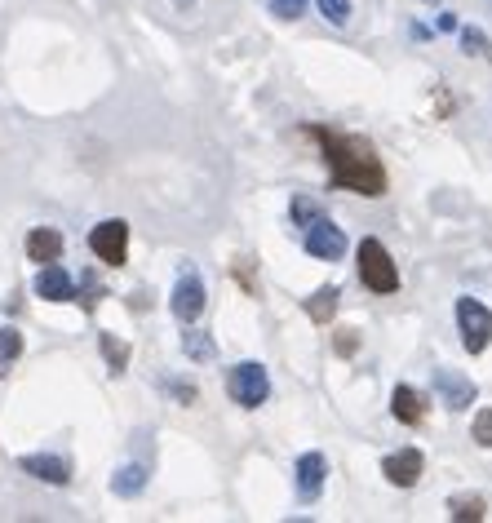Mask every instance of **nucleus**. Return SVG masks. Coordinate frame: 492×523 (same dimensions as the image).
Here are the masks:
<instances>
[{
  "instance_id": "19",
  "label": "nucleus",
  "mask_w": 492,
  "mask_h": 523,
  "mask_svg": "<svg viewBox=\"0 0 492 523\" xmlns=\"http://www.w3.org/2000/svg\"><path fill=\"white\" fill-rule=\"evenodd\" d=\"M448 515H453L457 523H466V519H484L488 515V501L479 497H448Z\"/></svg>"
},
{
  "instance_id": "15",
  "label": "nucleus",
  "mask_w": 492,
  "mask_h": 523,
  "mask_svg": "<svg viewBox=\"0 0 492 523\" xmlns=\"http://www.w3.org/2000/svg\"><path fill=\"white\" fill-rule=\"evenodd\" d=\"M147 488V466H142V461H129V466H120L116 475H111V492H116V497H138V492Z\"/></svg>"
},
{
  "instance_id": "22",
  "label": "nucleus",
  "mask_w": 492,
  "mask_h": 523,
  "mask_svg": "<svg viewBox=\"0 0 492 523\" xmlns=\"http://www.w3.org/2000/svg\"><path fill=\"white\" fill-rule=\"evenodd\" d=\"M289 218H293V227H311V222H320L324 218V209L315 200H306V196H293V204H289Z\"/></svg>"
},
{
  "instance_id": "29",
  "label": "nucleus",
  "mask_w": 492,
  "mask_h": 523,
  "mask_svg": "<svg viewBox=\"0 0 492 523\" xmlns=\"http://www.w3.org/2000/svg\"><path fill=\"white\" fill-rule=\"evenodd\" d=\"M426 5H439V0H426Z\"/></svg>"
},
{
  "instance_id": "18",
  "label": "nucleus",
  "mask_w": 492,
  "mask_h": 523,
  "mask_svg": "<svg viewBox=\"0 0 492 523\" xmlns=\"http://www.w3.org/2000/svg\"><path fill=\"white\" fill-rule=\"evenodd\" d=\"M18 355H23V333H18L14 324L0 328V377H9V368L18 364Z\"/></svg>"
},
{
  "instance_id": "24",
  "label": "nucleus",
  "mask_w": 492,
  "mask_h": 523,
  "mask_svg": "<svg viewBox=\"0 0 492 523\" xmlns=\"http://www.w3.org/2000/svg\"><path fill=\"white\" fill-rule=\"evenodd\" d=\"M315 5H320V14H324L333 27H346V23H351V0H315Z\"/></svg>"
},
{
  "instance_id": "26",
  "label": "nucleus",
  "mask_w": 492,
  "mask_h": 523,
  "mask_svg": "<svg viewBox=\"0 0 492 523\" xmlns=\"http://www.w3.org/2000/svg\"><path fill=\"white\" fill-rule=\"evenodd\" d=\"M164 391L178 399V404H196V399H200V391L191 382H164Z\"/></svg>"
},
{
  "instance_id": "10",
  "label": "nucleus",
  "mask_w": 492,
  "mask_h": 523,
  "mask_svg": "<svg viewBox=\"0 0 492 523\" xmlns=\"http://www.w3.org/2000/svg\"><path fill=\"white\" fill-rule=\"evenodd\" d=\"M18 470H23V475H32V479H40V484H54V488H67L71 484V461L67 457H54V453L18 457Z\"/></svg>"
},
{
  "instance_id": "8",
  "label": "nucleus",
  "mask_w": 492,
  "mask_h": 523,
  "mask_svg": "<svg viewBox=\"0 0 492 523\" xmlns=\"http://www.w3.org/2000/svg\"><path fill=\"white\" fill-rule=\"evenodd\" d=\"M422 470H426L422 448H399V453L382 457V475H386V484H395V488H413L417 479H422Z\"/></svg>"
},
{
  "instance_id": "27",
  "label": "nucleus",
  "mask_w": 492,
  "mask_h": 523,
  "mask_svg": "<svg viewBox=\"0 0 492 523\" xmlns=\"http://www.w3.org/2000/svg\"><path fill=\"white\" fill-rule=\"evenodd\" d=\"M355 346H360V337H355V328H342V333L333 337V351H337V355H355Z\"/></svg>"
},
{
  "instance_id": "1",
  "label": "nucleus",
  "mask_w": 492,
  "mask_h": 523,
  "mask_svg": "<svg viewBox=\"0 0 492 523\" xmlns=\"http://www.w3.org/2000/svg\"><path fill=\"white\" fill-rule=\"evenodd\" d=\"M306 138L320 142L324 164H328V187L333 191H355V196L382 200L391 191V173H386L377 147L364 133H346L333 125H306Z\"/></svg>"
},
{
  "instance_id": "11",
  "label": "nucleus",
  "mask_w": 492,
  "mask_h": 523,
  "mask_svg": "<svg viewBox=\"0 0 492 523\" xmlns=\"http://www.w3.org/2000/svg\"><path fill=\"white\" fill-rule=\"evenodd\" d=\"M32 289H36V297H45V302H71V297H76V284H71V275L58 262L40 266V275H36Z\"/></svg>"
},
{
  "instance_id": "3",
  "label": "nucleus",
  "mask_w": 492,
  "mask_h": 523,
  "mask_svg": "<svg viewBox=\"0 0 492 523\" xmlns=\"http://www.w3.org/2000/svg\"><path fill=\"white\" fill-rule=\"evenodd\" d=\"M457 333L470 355H484L492 346V311L479 297H457Z\"/></svg>"
},
{
  "instance_id": "16",
  "label": "nucleus",
  "mask_w": 492,
  "mask_h": 523,
  "mask_svg": "<svg viewBox=\"0 0 492 523\" xmlns=\"http://www.w3.org/2000/svg\"><path fill=\"white\" fill-rule=\"evenodd\" d=\"M337 297H342V289L337 284H324V289H315L311 297H306V315H311V324H328L337 315Z\"/></svg>"
},
{
  "instance_id": "9",
  "label": "nucleus",
  "mask_w": 492,
  "mask_h": 523,
  "mask_svg": "<svg viewBox=\"0 0 492 523\" xmlns=\"http://www.w3.org/2000/svg\"><path fill=\"white\" fill-rule=\"evenodd\" d=\"M306 253H311V258H320V262H337V258L346 253V235H342V227H333L328 218L311 222V227H306Z\"/></svg>"
},
{
  "instance_id": "21",
  "label": "nucleus",
  "mask_w": 492,
  "mask_h": 523,
  "mask_svg": "<svg viewBox=\"0 0 492 523\" xmlns=\"http://www.w3.org/2000/svg\"><path fill=\"white\" fill-rule=\"evenodd\" d=\"M461 32V49L466 54H475V58H484V63H492V40L479 32V27H457Z\"/></svg>"
},
{
  "instance_id": "28",
  "label": "nucleus",
  "mask_w": 492,
  "mask_h": 523,
  "mask_svg": "<svg viewBox=\"0 0 492 523\" xmlns=\"http://www.w3.org/2000/svg\"><path fill=\"white\" fill-rule=\"evenodd\" d=\"M435 27H439V32H457V14H439Z\"/></svg>"
},
{
  "instance_id": "14",
  "label": "nucleus",
  "mask_w": 492,
  "mask_h": 523,
  "mask_svg": "<svg viewBox=\"0 0 492 523\" xmlns=\"http://www.w3.org/2000/svg\"><path fill=\"white\" fill-rule=\"evenodd\" d=\"M391 413H395V422H404V426H422L426 422V404H422V395H417L413 386H395L391 391Z\"/></svg>"
},
{
  "instance_id": "4",
  "label": "nucleus",
  "mask_w": 492,
  "mask_h": 523,
  "mask_svg": "<svg viewBox=\"0 0 492 523\" xmlns=\"http://www.w3.org/2000/svg\"><path fill=\"white\" fill-rule=\"evenodd\" d=\"M227 395L240 408H262L266 399H271V377H266L262 364L244 360V364H235L231 373H227Z\"/></svg>"
},
{
  "instance_id": "5",
  "label": "nucleus",
  "mask_w": 492,
  "mask_h": 523,
  "mask_svg": "<svg viewBox=\"0 0 492 523\" xmlns=\"http://www.w3.org/2000/svg\"><path fill=\"white\" fill-rule=\"evenodd\" d=\"M89 249L98 262L107 266H125L129 262V222L125 218H107L89 231Z\"/></svg>"
},
{
  "instance_id": "7",
  "label": "nucleus",
  "mask_w": 492,
  "mask_h": 523,
  "mask_svg": "<svg viewBox=\"0 0 492 523\" xmlns=\"http://www.w3.org/2000/svg\"><path fill=\"white\" fill-rule=\"evenodd\" d=\"M435 395L448 413H466V408L479 399L475 382H470L466 373H457V368H435Z\"/></svg>"
},
{
  "instance_id": "20",
  "label": "nucleus",
  "mask_w": 492,
  "mask_h": 523,
  "mask_svg": "<svg viewBox=\"0 0 492 523\" xmlns=\"http://www.w3.org/2000/svg\"><path fill=\"white\" fill-rule=\"evenodd\" d=\"M98 346H102V355H107V368H111V373H125V368H129V346L125 342H116V337H111V333H98Z\"/></svg>"
},
{
  "instance_id": "13",
  "label": "nucleus",
  "mask_w": 492,
  "mask_h": 523,
  "mask_svg": "<svg viewBox=\"0 0 492 523\" xmlns=\"http://www.w3.org/2000/svg\"><path fill=\"white\" fill-rule=\"evenodd\" d=\"M27 258L32 262H58L63 258V231H54V227H36L32 235H27Z\"/></svg>"
},
{
  "instance_id": "12",
  "label": "nucleus",
  "mask_w": 492,
  "mask_h": 523,
  "mask_svg": "<svg viewBox=\"0 0 492 523\" xmlns=\"http://www.w3.org/2000/svg\"><path fill=\"white\" fill-rule=\"evenodd\" d=\"M324 475H328L324 453H302V457H297V492H302V501H315V497H320Z\"/></svg>"
},
{
  "instance_id": "23",
  "label": "nucleus",
  "mask_w": 492,
  "mask_h": 523,
  "mask_svg": "<svg viewBox=\"0 0 492 523\" xmlns=\"http://www.w3.org/2000/svg\"><path fill=\"white\" fill-rule=\"evenodd\" d=\"M470 439H475L479 448H492V404L475 413V422H470Z\"/></svg>"
},
{
  "instance_id": "17",
  "label": "nucleus",
  "mask_w": 492,
  "mask_h": 523,
  "mask_svg": "<svg viewBox=\"0 0 492 523\" xmlns=\"http://www.w3.org/2000/svg\"><path fill=\"white\" fill-rule=\"evenodd\" d=\"M182 351H187V360L209 364L213 355H218V346H213V337H209V333H200V328H191V324H187V333H182Z\"/></svg>"
},
{
  "instance_id": "25",
  "label": "nucleus",
  "mask_w": 492,
  "mask_h": 523,
  "mask_svg": "<svg viewBox=\"0 0 492 523\" xmlns=\"http://www.w3.org/2000/svg\"><path fill=\"white\" fill-rule=\"evenodd\" d=\"M302 9H306V0H271V14H275V18H284V23L302 18Z\"/></svg>"
},
{
  "instance_id": "6",
  "label": "nucleus",
  "mask_w": 492,
  "mask_h": 523,
  "mask_svg": "<svg viewBox=\"0 0 492 523\" xmlns=\"http://www.w3.org/2000/svg\"><path fill=\"white\" fill-rule=\"evenodd\" d=\"M169 311H173V320H178V324H196L204 315V280L191 271V266L178 275V284H173Z\"/></svg>"
},
{
  "instance_id": "2",
  "label": "nucleus",
  "mask_w": 492,
  "mask_h": 523,
  "mask_svg": "<svg viewBox=\"0 0 492 523\" xmlns=\"http://www.w3.org/2000/svg\"><path fill=\"white\" fill-rule=\"evenodd\" d=\"M360 284L368 293H377V297H386V293L399 289V266L391 258V249H386L377 235H368V240L360 244Z\"/></svg>"
}]
</instances>
